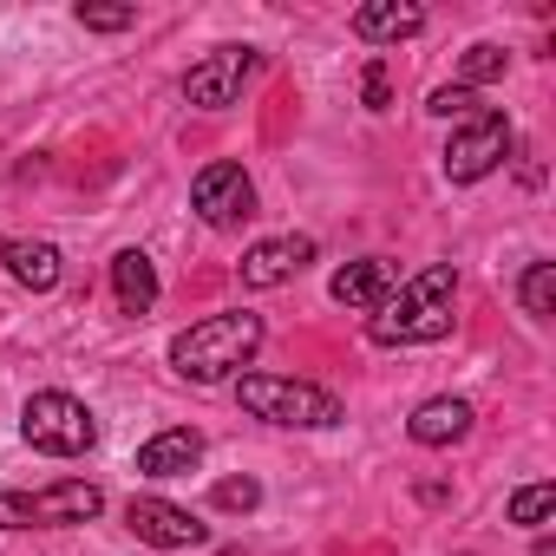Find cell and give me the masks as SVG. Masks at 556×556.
Listing matches in <instances>:
<instances>
[{
	"label": "cell",
	"instance_id": "cell-1",
	"mask_svg": "<svg viewBox=\"0 0 556 556\" xmlns=\"http://www.w3.org/2000/svg\"><path fill=\"white\" fill-rule=\"evenodd\" d=\"M452 295H458V268H452V262H432V268H419L413 282H400V289L367 315V334H374L380 348L445 341V334H452Z\"/></svg>",
	"mask_w": 556,
	"mask_h": 556
},
{
	"label": "cell",
	"instance_id": "cell-2",
	"mask_svg": "<svg viewBox=\"0 0 556 556\" xmlns=\"http://www.w3.org/2000/svg\"><path fill=\"white\" fill-rule=\"evenodd\" d=\"M262 348V315H210L197 328H184L170 341V367L197 387H216V380H242V367L255 361Z\"/></svg>",
	"mask_w": 556,
	"mask_h": 556
},
{
	"label": "cell",
	"instance_id": "cell-3",
	"mask_svg": "<svg viewBox=\"0 0 556 556\" xmlns=\"http://www.w3.org/2000/svg\"><path fill=\"white\" fill-rule=\"evenodd\" d=\"M236 400L242 413L268 419V426H295V432H321V426H341V400L315 380H289V374H242L236 380Z\"/></svg>",
	"mask_w": 556,
	"mask_h": 556
},
{
	"label": "cell",
	"instance_id": "cell-4",
	"mask_svg": "<svg viewBox=\"0 0 556 556\" xmlns=\"http://www.w3.org/2000/svg\"><path fill=\"white\" fill-rule=\"evenodd\" d=\"M105 510V491L86 478L47 484V491H0V530H47V523H92Z\"/></svg>",
	"mask_w": 556,
	"mask_h": 556
},
{
	"label": "cell",
	"instance_id": "cell-5",
	"mask_svg": "<svg viewBox=\"0 0 556 556\" xmlns=\"http://www.w3.org/2000/svg\"><path fill=\"white\" fill-rule=\"evenodd\" d=\"M21 432H27V445L47 452V458H79V452L99 445V419H92L73 393H34V400L21 406Z\"/></svg>",
	"mask_w": 556,
	"mask_h": 556
},
{
	"label": "cell",
	"instance_id": "cell-6",
	"mask_svg": "<svg viewBox=\"0 0 556 556\" xmlns=\"http://www.w3.org/2000/svg\"><path fill=\"white\" fill-rule=\"evenodd\" d=\"M262 60H255V47H216L210 60H197L190 73H184V99L190 105H203V112H223V105H236L242 99V86H249V73H255Z\"/></svg>",
	"mask_w": 556,
	"mask_h": 556
},
{
	"label": "cell",
	"instance_id": "cell-7",
	"mask_svg": "<svg viewBox=\"0 0 556 556\" xmlns=\"http://www.w3.org/2000/svg\"><path fill=\"white\" fill-rule=\"evenodd\" d=\"M504 151H510V125H504L497 112H484V118H471V125L452 131V144H445V177H452V184H478V177H491V170L504 164Z\"/></svg>",
	"mask_w": 556,
	"mask_h": 556
},
{
	"label": "cell",
	"instance_id": "cell-8",
	"mask_svg": "<svg viewBox=\"0 0 556 556\" xmlns=\"http://www.w3.org/2000/svg\"><path fill=\"white\" fill-rule=\"evenodd\" d=\"M190 203L210 229H236L255 216V184L242 177V164H203L197 184H190Z\"/></svg>",
	"mask_w": 556,
	"mask_h": 556
},
{
	"label": "cell",
	"instance_id": "cell-9",
	"mask_svg": "<svg viewBox=\"0 0 556 556\" xmlns=\"http://www.w3.org/2000/svg\"><path fill=\"white\" fill-rule=\"evenodd\" d=\"M125 523H131V536L138 543H157V549H197L210 530L184 510V504H170V497H131L125 504Z\"/></svg>",
	"mask_w": 556,
	"mask_h": 556
},
{
	"label": "cell",
	"instance_id": "cell-10",
	"mask_svg": "<svg viewBox=\"0 0 556 556\" xmlns=\"http://www.w3.org/2000/svg\"><path fill=\"white\" fill-rule=\"evenodd\" d=\"M315 262V242L308 236H268L242 255V289H282Z\"/></svg>",
	"mask_w": 556,
	"mask_h": 556
},
{
	"label": "cell",
	"instance_id": "cell-11",
	"mask_svg": "<svg viewBox=\"0 0 556 556\" xmlns=\"http://www.w3.org/2000/svg\"><path fill=\"white\" fill-rule=\"evenodd\" d=\"M400 289V268L387 262V255H367V262H348L334 282H328V295L341 302V308H361V315H374L387 295Z\"/></svg>",
	"mask_w": 556,
	"mask_h": 556
},
{
	"label": "cell",
	"instance_id": "cell-12",
	"mask_svg": "<svg viewBox=\"0 0 556 556\" xmlns=\"http://www.w3.org/2000/svg\"><path fill=\"white\" fill-rule=\"evenodd\" d=\"M197 465H203V432H190V426H170V432L138 445V471L144 478H190Z\"/></svg>",
	"mask_w": 556,
	"mask_h": 556
},
{
	"label": "cell",
	"instance_id": "cell-13",
	"mask_svg": "<svg viewBox=\"0 0 556 556\" xmlns=\"http://www.w3.org/2000/svg\"><path fill=\"white\" fill-rule=\"evenodd\" d=\"M112 295L125 315H151L157 308V262L144 249H118L112 255Z\"/></svg>",
	"mask_w": 556,
	"mask_h": 556
},
{
	"label": "cell",
	"instance_id": "cell-14",
	"mask_svg": "<svg viewBox=\"0 0 556 556\" xmlns=\"http://www.w3.org/2000/svg\"><path fill=\"white\" fill-rule=\"evenodd\" d=\"M406 432H413V445H458V439L471 432V406H465V400H452V393H439V400L413 406Z\"/></svg>",
	"mask_w": 556,
	"mask_h": 556
},
{
	"label": "cell",
	"instance_id": "cell-15",
	"mask_svg": "<svg viewBox=\"0 0 556 556\" xmlns=\"http://www.w3.org/2000/svg\"><path fill=\"white\" fill-rule=\"evenodd\" d=\"M426 27V8H413V0H367V8L354 14V34L361 40H413Z\"/></svg>",
	"mask_w": 556,
	"mask_h": 556
},
{
	"label": "cell",
	"instance_id": "cell-16",
	"mask_svg": "<svg viewBox=\"0 0 556 556\" xmlns=\"http://www.w3.org/2000/svg\"><path fill=\"white\" fill-rule=\"evenodd\" d=\"M0 262H8V275L34 295L60 289V249L53 242H0Z\"/></svg>",
	"mask_w": 556,
	"mask_h": 556
},
{
	"label": "cell",
	"instance_id": "cell-17",
	"mask_svg": "<svg viewBox=\"0 0 556 556\" xmlns=\"http://www.w3.org/2000/svg\"><path fill=\"white\" fill-rule=\"evenodd\" d=\"M517 302H523L530 321H549V315H556V262H530V268H523Z\"/></svg>",
	"mask_w": 556,
	"mask_h": 556
},
{
	"label": "cell",
	"instance_id": "cell-18",
	"mask_svg": "<svg viewBox=\"0 0 556 556\" xmlns=\"http://www.w3.org/2000/svg\"><path fill=\"white\" fill-rule=\"evenodd\" d=\"M491 79H504V47H491V40L465 47V60H458V86L471 92V86H491Z\"/></svg>",
	"mask_w": 556,
	"mask_h": 556
},
{
	"label": "cell",
	"instance_id": "cell-19",
	"mask_svg": "<svg viewBox=\"0 0 556 556\" xmlns=\"http://www.w3.org/2000/svg\"><path fill=\"white\" fill-rule=\"evenodd\" d=\"M556 510V484L549 478H536V484H523L517 497H510V523H543Z\"/></svg>",
	"mask_w": 556,
	"mask_h": 556
},
{
	"label": "cell",
	"instance_id": "cell-20",
	"mask_svg": "<svg viewBox=\"0 0 556 556\" xmlns=\"http://www.w3.org/2000/svg\"><path fill=\"white\" fill-rule=\"evenodd\" d=\"M426 112H439V118H484V105H478V92H465V86H439L432 99H426Z\"/></svg>",
	"mask_w": 556,
	"mask_h": 556
},
{
	"label": "cell",
	"instance_id": "cell-21",
	"mask_svg": "<svg viewBox=\"0 0 556 556\" xmlns=\"http://www.w3.org/2000/svg\"><path fill=\"white\" fill-rule=\"evenodd\" d=\"M79 27H92V34H125V27H138V8H79Z\"/></svg>",
	"mask_w": 556,
	"mask_h": 556
},
{
	"label": "cell",
	"instance_id": "cell-22",
	"mask_svg": "<svg viewBox=\"0 0 556 556\" xmlns=\"http://www.w3.org/2000/svg\"><path fill=\"white\" fill-rule=\"evenodd\" d=\"M262 504V484L255 478H223L216 484V510H255Z\"/></svg>",
	"mask_w": 556,
	"mask_h": 556
},
{
	"label": "cell",
	"instance_id": "cell-23",
	"mask_svg": "<svg viewBox=\"0 0 556 556\" xmlns=\"http://www.w3.org/2000/svg\"><path fill=\"white\" fill-rule=\"evenodd\" d=\"M361 92H367V105H374V112H387V66H380V60L367 66V79H361Z\"/></svg>",
	"mask_w": 556,
	"mask_h": 556
}]
</instances>
